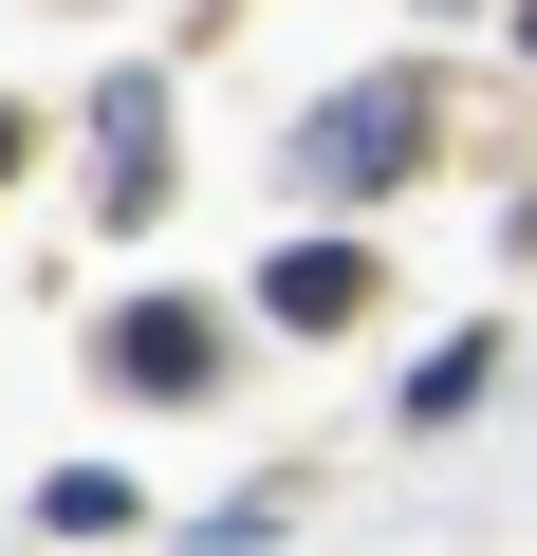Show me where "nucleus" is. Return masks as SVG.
<instances>
[{
  "instance_id": "1",
  "label": "nucleus",
  "mask_w": 537,
  "mask_h": 556,
  "mask_svg": "<svg viewBox=\"0 0 537 556\" xmlns=\"http://www.w3.org/2000/svg\"><path fill=\"white\" fill-rule=\"evenodd\" d=\"M408 149H426V75H371V93H334L297 130V186L316 204H371V186H408Z\"/></svg>"
},
{
  "instance_id": "4",
  "label": "nucleus",
  "mask_w": 537,
  "mask_h": 556,
  "mask_svg": "<svg viewBox=\"0 0 537 556\" xmlns=\"http://www.w3.org/2000/svg\"><path fill=\"white\" fill-rule=\"evenodd\" d=\"M38 519H56V538H130V519H149V501H130V482H112V464H56V482H38Z\"/></svg>"
},
{
  "instance_id": "3",
  "label": "nucleus",
  "mask_w": 537,
  "mask_h": 556,
  "mask_svg": "<svg viewBox=\"0 0 537 556\" xmlns=\"http://www.w3.org/2000/svg\"><path fill=\"white\" fill-rule=\"evenodd\" d=\"M259 316H279V334H353L371 316V260L353 241H279V260H259Z\"/></svg>"
},
{
  "instance_id": "6",
  "label": "nucleus",
  "mask_w": 537,
  "mask_h": 556,
  "mask_svg": "<svg viewBox=\"0 0 537 556\" xmlns=\"http://www.w3.org/2000/svg\"><path fill=\"white\" fill-rule=\"evenodd\" d=\"M519 56H537V0H519Z\"/></svg>"
},
{
  "instance_id": "2",
  "label": "nucleus",
  "mask_w": 537,
  "mask_h": 556,
  "mask_svg": "<svg viewBox=\"0 0 537 556\" xmlns=\"http://www.w3.org/2000/svg\"><path fill=\"white\" fill-rule=\"evenodd\" d=\"M93 371L149 390V408H186V390H222V316H204V298H130V316L93 334Z\"/></svg>"
},
{
  "instance_id": "7",
  "label": "nucleus",
  "mask_w": 537,
  "mask_h": 556,
  "mask_svg": "<svg viewBox=\"0 0 537 556\" xmlns=\"http://www.w3.org/2000/svg\"><path fill=\"white\" fill-rule=\"evenodd\" d=\"M426 20H445V0H426Z\"/></svg>"
},
{
  "instance_id": "5",
  "label": "nucleus",
  "mask_w": 537,
  "mask_h": 556,
  "mask_svg": "<svg viewBox=\"0 0 537 556\" xmlns=\"http://www.w3.org/2000/svg\"><path fill=\"white\" fill-rule=\"evenodd\" d=\"M20 149H38V130H20V93H0V186H20Z\"/></svg>"
}]
</instances>
